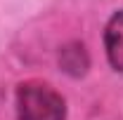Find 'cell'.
<instances>
[{
	"label": "cell",
	"instance_id": "cell-1",
	"mask_svg": "<svg viewBox=\"0 0 123 120\" xmlns=\"http://www.w3.org/2000/svg\"><path fill=\"white\" fill-rule=\"evenodd\" d=\"M17 108L21 120H64V99L47 85L26 82L17 92Z\"/></svg>",
	"mask_w": 123,
	"mask_h": 120
},
{
	"label": "cell",
	"instance_id": "cell-2",
	"mask_svg": "<svg viewBox=\"0 0 123 120\" xmlns=\"http://www.w3.org/2000/svg\"><path fill=\"white\" fill-rule=\"evenodd\" d=\"M104 45H107V57L111 66L123 73V12H116L109 19L104 31Z\"/></svg>",
	"mask_w": 123,
	"mask_h": 120
}]
</instances>
